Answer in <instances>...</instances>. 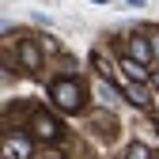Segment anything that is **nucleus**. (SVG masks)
<instances>
[{"mask_svg": "<svg viewBox=\"0 0 159 159\" xmlns=\"http://www.w3.org/2000/svg\"><path fill=\"white\" fill-rule=\"evenodd\" d=\"M152 53H155V61H159V30L152 34Z\"/></svg>", "mask_w": 159, "mask_h": 159, "instance_id": "obj_10", "label": "nucleus"}, {"mask_svg": "<svg viewBox=\"0 0 159 159\" xmlns=\"http://www.w3.org/2000/svg\"><path fill=\"white\" fill-rule=\"evenodd\" d=\"M125 159H152V155H148V148H144V144H133Z\"/></svg>", "mask_w": 159, "mask_h": 159, "instance_id": "obj_9", "label": "nucleus"}, {"mask_svg": "<svg viewBox=\"0 0 159 159\" xmlns=\"http://www.w3.org/2000/svg\"><path fill=\"white\" fill-rule=\"evenodd\" d=\"M129 53H133V61H148V57H152V46L144 42V38H133V42H129Z\"/></svg>", "mask_w": 159, "mask_h": 159, "instance_id": "obj_4", "label": "nucleus"}, {"mask_svg": "<svg viewBox=\"0 0 159 159\" xmlns=\"http://www.w3.org/2000/svg\"><path fill=\"white\" fill-rule=\"evenodd\" d=\"M4 159H30V140L19 136V133H11L4 140Z\"/></svg>", "mask_w": 159, "mask_h": 159, "instance_id": "obj_2", "label": "nucleus"}, {"mask_svg": "<svg viewBox=\"0 0 159 159\" xmlns=\"http://www.w3.org/2000/svg\"><path fill=\"white\" fill-rule=\"evenodd\" d=\"M125 72L136 80V84H140V80H148V72H144V65H140V61H125Z\"/></svg>", "mask_w": 159, "mask_h": 159, "instance_id": "obj_7", "label": "nucleus"}, {"mask_svg": "<svg viewBox=\"0 0 159 159\" xmlns=\"http://www.w3.org/2000/svg\"><path fill=\"white\" fill-rule=\"evenodd\" d=\"M125 91H129V102H136V106H144V102H148V95H144L140 84H125Z\"/></svg>", "mask_w": 159, "mask_h": 159, "instance_id": "obj_6", "label": "nucleus"}, {"mask_svg": "<svg viewBox=\"0 0 159 159\" xmlns=\"http://www.w3.org/2000/svg\"><path fill=\"white\" fill-rule=\"evenodd\" d=\"M80 98H84V95H80V84H72V80H57V84H53V102L57 106H61V110H80Z\"/></svg>", "mask_w": 159, "mask_h": 159, "instance_id": "obj_1", "label": "nucleus"}, {"mask_svg": "<svg viewBox=\"0 0 159 159\" xmlns=\"http://www.w3.org/2000/svg\"><path fill=\"white\" fill-rule=\"evenodd\" d=\"M19 61H23V65L34 72V68H38V49H34L30 42H23V46H19Z\"/></svg>", "mask_w": 159, "mask_h": 159, "instance_id": "obj_5", "label": "nucleus"}, {"mask_svg": "<svg viewBox=\"0 0 159 159\" xmlns=\"http://www.w3.org/2000/svg\"><path fill=\"white\" fill-rule=\"evenodd\" d=\"M34 133H38V140H57V121L49 114H34Z\"/></svg>", "mask_w": 159, "mask_h": 159, "instance_id": "obj_3", "label": "nucleus"}, {"mask_svg": "<svg viewBox=\"0 0 159 159\" xmlns=\"http://www.w3.org/2000/svg\"><path fill=\"white\" fill-rule=\"evenodd\" d=\"M98 98H102L106 106H114V102H117V95H114V87L106 84V80H102V84H98Z\"/></svg>", "mask_w": 159, "mask_h": 159, "instance_id": "obj_8", "label": "nucleus"}]
</instances>
